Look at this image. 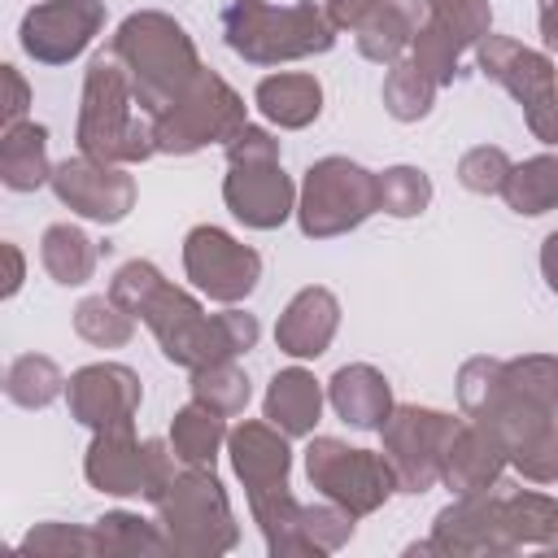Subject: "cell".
Instances as JSON below:
<instances>
[{
	"label": "cell",
	"instance_id": "6da1fadb",
	"mask_svg": "<svg viewBox=\"0 0 558 558\" xmlns=\"http://www.w3.org/2000/svg\"><path fill=\"white\" fill-rule=\"evenodd\" d=\"M113 57L126 65L131 96L153 118L161 109H170L192 87V78L201 74L196 48H192L187 31L179 22H170L166 13H135V17H126L118 26V35H113Z\"/></svg>",
	"mask_w": 558,
	"mask_h": 558
},
{
	"label": "cell",
	"instance_id": "7a4b0ae2",
	"mask_svg": "<svg viewBox=\"0 0 558 558\" xmlns=\"http://www.w3.org/2000/svg\"><path fill=\"white\" fill-rule=\"evenodd\" d=\"M131 83L118 70V57H96L83 83V113H78V148L96 161H144L157 140L153 126L131 122Z\"/></svg>",
	"mask_w": 558,
	"mask_h": 558
},
{
	"label": "cell",
	"instance_id": "3957f363",
	"mask_svg": "<svg viewBox=\"0 0 558 558\" xmlns=\"http://www.w3.org/2000/svg\"><path fill=\"white\" fill-rule=\"evenodd\" d=\"M227 44L257 65L270 61H292L310 52L331 48V22L314 4H292V9H270L262 0H231L222 17Z\"/></svg>",
	"mask_w": 558,
	"mask_h": 558
},
{
	"label": "cell",
	"instance_id": "277c9868",
	"mask_svg": "<svg viewBox=\"0 0 558 558\" xmlns=\"http://www.w3.org/2000/svg\"><path fill=\"white\" fill-rule=\"evenodd\" d=\"M244 105L240 96L209 70L192 78V87L153 118V140L161 153H196L214 140H235L244 131Z\"/></svg>",
	"mask_w": 558,
	"mask_h": 558
},
{
	"label": "cell",
	"instance_id": "5b68a950",
	"mask_svg": "<svg viewBox=\"0 0 558 558\" xmlns=\"http://www.w3.org/2000/svg\"><path fill=\"white\" fill-rule=\"evenodd\" d=\"M379 209V179L344 157H323L310 166L301 187V231L305 235H340Z\"/></svg>",
	"mask_w": 558,
	"mask_h": 558
},
{
	"label": "cell",
	"instance_id": "8992f818",
	"mask_svg": "<svg viewBox=\"0 0 558 558\" xmlns=\"http://www.w3.org/2000/svg\"><path fill=\"white\" fill-rule=\"evenodd\" d=\"M458 427H462L458 418L440 410H418V405H401L384 418V445L392 453V471L410 493H423L440 475Z\"/></svg>",
	"mask_w": 558,
	"mask_h": 558
},
{
	"label": "cell",
	"instance_id": "52a82bcc",
	"mask_svg": "<svg viewBox=\"0 0 558 558\" xmlns=\"http://www.w3.org/2000/svg\"><path fill=\"white\" fill-rule=\"evenodd\" d=\"M305 466H310V480H314L327 497H336V501L349 506V514H362V510L379 506V501L392 493V475H397V471H392L384 458H375L371 449H344V445L331 440V436H323V440L310 445Z\"/></svg>",
	"mask_w": 558,
	"mask_h": 558
},
{
	"label": "cell",
	"instance_id": "ba28073f",
	"mask_svg": "<svg viewBox=\"0 0 558 558\" xmlns=\"http://www.w3.org/2000/svg\"><path fill=\"white\" fill-rule=\"evenodd\" d=\"M183 266L192 275V283L201 292H209L214 301H240L253 292L257 275H262V257L244 244H235L227 231L218 227H196L183 244Z\"/></svg>",
	"mask_w": 558,
	"mask_h": 558
},
{
	"label": "cell",
	"instance_id": "9c48e42d",
	"mask_svg": "<svg viewBox=\"0 0 558 558\" xmlns=\"http://www.w3.org/2000/svg\"><path fill=\"white\" fill-rule=\"evenodd\" d=\"M100 22V0H44L22 17V48L44 65H61L92 44Z\"/></svg>",
	"mask_w": 558,
	"mask_h": 558
},
{
	"label": "cell",
	"instance_id": "30bf717a",
	"mask_svg": "<svg viewBox=\"0 0 558 558\" xmlns=\"http://www.w3.org/2000/svg\"><path fill=\"white\" fill-rule=\"evenodd\" d=\"M52 187L61 196V205H70L74 214L83 218H96V222H118L126 218L131 201H135V183L131 174L96 161V157H74V161H61L52 170Z\"/></svg>",
	"mask_w": 558,
	"mask_h": 558
},
{
	"label": "cell",
	"instance_id": "8fae6325",
	"mask_svg": "<svg viewBox=\"0 0 558 558\" xmlns=\"http://www.w3.org/2000/svg\"><path fill=\"white\" fill-rule=\"evenodd\" d=\"M70 410L78 423L87 427H131V414L140 405V379L135 371L126 366H113V362H100V366H83L70 375Z\"/></svg>",
	"mask_w": 558,
	"mask_h": 558
},
{
	"label": "cell",
	"instance_id": "7c38bea8",
	"mask_svg": "<svg viewBox=\"0 0 558 558\" xmlns=\"http://www.w3.org/2000/svg\"><path fill=\"white\" fill-rule=\"evenodd\" d=\"M222 196H227V205L240 222L262 227V231L279 227L292 214V183L279 170V161H240V166H231V174L222 183Z\"/></svg>",
	"mask_w": 558,
	"mask_h": 558
},
{
	"label": "cell",
	"instance_id": "4fadbf2b",
	"mask_svg": "<svg viewBox=\"0 0 558 558\" xmlns=\"http://www.w3.org/2000/svg\"><path fill=\"white\" fill-rule=\"evenodd\" d=\"M480 70H484L488 78H497L501 87H510V92L523 100L527 113L541 109V105L554 96V87H558L549 57H541V52L514 44V39H501V35L480 39Z\"/></svg>",
	"mask_w": 558,
	"mask_h": 558
},
{
	"label": "cell",
	"instance_id": "5bb4252c",
	"mask_svg": "<svg viewBox=\"0 0 558 558\" xmlns=\"http://www.w3.org/2000/svg\"><path fill=\"white\" fill-rule=\"evenodd\" d=\"M336 323H340L336 296H331L327 288H301V292L288 301V310H283V318H279V327H275V340H279V349L292 353V357H318V353L331 344Z\"/></svg>",
	"mask_w": 558,
	"mask_h": 558
},
{
	"label": "cell",
	"instance_id": "9a60e30c",
	"mask_svg": "<svg viewBox=\"0 0 558 558\" xmlns=\"http://www.w3.org/2000/svg\"><path fill=\"white\" fill-rule=\"evenodd\" d=\"M231 458H235L240 480L253 488V497L266 493V488H279L283 475H288V445H283L266 423H244V427H235V436H231Z\"/></svg>",
	"mask_w": 558,
	"mask_h": 558
},
{
	"label": "cell",
	"instance_id": "2e32d148",
	"mask_svg": "<svg viewBox=\"0 0 558 558\" xmlns=\"http://www.w3.org/2000/svg\"><path fill=\"white\" fill-rule=\"evenodd\" d=\"M501 458H506V445L493 432H484V427H458V436H453V445L445 453L440 475L453 488H462V493H480V488H488L497 480Z\"/></svg>",
	"mask_w": 558,
	"mask_h": 558
},
{
	"label": "cell",
	"instance_id": "e0dca14e",
	"mask_svg": "<svg viewBox=\"0 0 558 558\" xmlns=\"http://www.w3.org/2000/svg\"><path fill=\"white\" fill-rule=\"evenodd\" d=\"M331 405L353 427H384V418L392 414L388 384H384V375L375 366H344V371H336V379H331Z\"/></svg>",
	"mask_w": 558,
	"mask_h": 558
},
{
	"label": "cell",
	"instance_id": "ac0fdd59",
	"mask_svg": "<svg viewBox=\"0 0 558 558\" xmlns=\"http://www.w3.org/2000/svg\"><path fill=\"white\" fill-rule=\"evenodd\" d=\"M318 410H323V392L314 384V375L305 371H279L270 379V392H266V418L275 427H283L288 436H301L318 423Z\"/></svg>",
	"mask_w": 558,
	"mask_h": 558
},
{
	"label": "cell",
	"instance_id": "d6986e66",
	"mask_svg": "<svg viewBox=\"0 0 558 558\" xmlns=\"http://www.w3.org/2000/svg\"><path fill=\"white\" fill-rule=\"evenodd\" d=\"M257 105L279 126H310L323 109V87L310 74H275L257 83Z\"/></svg>",
	"mask_w": 558,
	"mask_h": 558
},
{
	"label": "cell",
	"instance_id": "ffe728a7",
	"mask_svg": "<svg viewBox=\"0 0 558 558\" xmlns=\"http://www.w3.org/2000/svg\"><path fill=\"white\" fill-rule=\"evenodd\" d=\"M0 174L13 192H31L44 179H52L48 174V131L35 122H13L0 144Z\"/></svg>",
	"mask_w": 558,
	"mask_h": 558
},
{
	"label": "cell",
	"instance_id": "44dd1931",
	"mask_svg": "<svg viewBox=\"0 0 558 558\" xmlns=\"http://www.w3.org/2000/svg\"><path fill=\"white\" fill-rule=\"evenodd\" d=\"M418 31V4L414 0H384L375 4L357 26V48L371 61H392Z\"/></svg>",
	"mask_w": 558,
	"mask_h": 558
},
{
	"label": "cell",
	"instance_id": "7402d4cb",
	"mask_svg": "<svg viewBox=\"0 0 558 558\" xmlns=\"http://www.w3.org/2000/svg\"><path fill=\"white\" fill-rule=\"evenodd\" d=\"M39 257H44V266H48V275H52L57 283H87L92 270H96V248H92V240H87L78 227H65V222H57V227L44 231Z\"/></svg>",
	"mask_w": 558,
	"mask_h": 558
},
{
	"label": "cell",
	"instance_id": "603a6c76",
	"mask_svg": "<svg viewBox=\"0 0 558 558\" xmlns=\"http://www.w3.org/2000/svg\"><path fill=\"white\" fill-rule=\"evenodd\" d=\"M170 440H174V453H179L183 462L205 466V462H214V453H218V445H222V414H218L214 405L196 401V405H187V410L174 414Z\"/></svg>",
	"mask_w": 558,
	"mask_h": 558
},
{
	"label": "cell",
	"instance_id": "cb8c5ba5",
	"mask_svg": "<svg viewBox=\"0 0 558 558\" xmlns=\"http://www.w3.org/2000/svg\"><path fill=\"white\" fill-rule=\"evenodd\" d=\"M506 201L519 214H545L558 205V157H532L510 170L506 179Z\"/></svg>",
	"mask_w": 558,
	"mask_h": 558
},
{
	"label": "cell",
	"instance_id": "d4e9b609",
	"mask_svg": "<svg viewBox=\"0 0 558 558\" xmlns=\"http://www.w3.org/2000/svg\"><path fill=\"white\" fill-rule=\"evenodd\" d=\"M432 92H436V83L414 61L410 65H392L388 70V83H384V105H388L392 118L414 122V118H423L432 109Z\"/></svg>",
	"mask_w": 558,
	"mask_h": 558
},
{
	"label": "cell",
	"instance_id": "484cf974",
	"mask_svg": "<svg viewBox=\"0 0 558 558\" xmlns=\"http://www.w3.org/2000/svg\"><path fill=\"white\" fill-rule=\"evenodd\" d=\"M74 327H78L83 340L105 344V349L131 340V314H126L113 296H87V301L74 310Z\"/></svg>",
	"mask_w": 558,
	"mask_h": 558
},
{
	"label": "cell",
	"instance_id": "4316f807",
	"mask_svg": "<svg viewBox=\"0 0 558 558\" xmlns=\"http://www.w3.org/2000/svg\"><path fill=\"white\" fill-rule=\"evenodd\" d=\"M192 392H196V401L214 405L218 414H235V410H244V401H248V379H244V371H235L231 357H227V362L201 366L196 379H192Z\"/></svg>",
	"mask_w": 558,
	"mask_h": 558
},
{
	"label": "cell",
	"instance_id": "83f0119b",
	"mask_svg": "<svg viewBox=\"0 0 558 558\" xmlns=\"http://www.w3.org/2000/svg\"><path fill=\"white\" fill-rule=\"evenodd\" d=\"M506 384L545 414H558V357H523L506 366Z\"/></svg>",
	"mask_w": 558,
	"mask_h": 558
},
{
	"label": "cell",
	"instance_id": "f1b7e54d",
	"mask_svg": "<svg viewBox=\"0 0 558 558\" xmlns=\"http://www.w3.org/2000/svg\"><path fill=\"white\" fill-rule=\"evenodd\" d=\"M458 52H462V44L445 31V26H436L432 17L414 31V65L440 87V83H453V74H458Z\"/></svg>",
	"mask_w": 558,
	"mask_h": 558
},
{
	"label": "cell",
	"instance_id": "f546056e",
	"mask_svg": "<svg viewBox=\"0 0 558 558\" xmlns=\"http://www.w3.org/2000/svg\"><path fill=\"white\" fill-rule=\"evenodd\" d=\"M9 397L17 401V405H48L57 392H61V371L48 362V357H35V353H26V357H17L13 366H9Z\"/></svg>",
	"mask_w": 558,
	"mask_h": 558
},
{
	"label": "cell",
	"instance_id": "4dcf8cb0",
	"mask_svg": "<svg viewBox=\"0 0 558 558\" xmlns=\"http://www.w3.org/2000/svg\"><path fill=\"white\" fill-rule=\"evenodd\" d=\"M427 201H432V183H427L423 170H414V166H392V170L379 174V209H388V214H397V218H410V214H418Z\"/></svg>",
	"mask_w": 558,
	"mask_h": 558
},
{
	"label": "cell",
	"instance_id": "1f68e13d",
	"mask_svg": "<svg viewBox=\"0 0 558 558\" xmlns=\"http://www.w3.org/2000/svg\"><path fill=\"white\" fill-rule=\"evenodd\" d=\"M432 22L445 26L462 48L488 35V0H427Z\"/></svg>",
	"mask_w": 558,
	"mask_h": 558
},
{
	"label": "cell",
	"instance_id": "d6a6232c",
	"mask_svg": "<svg viewBox=\"0 0 558 558\" xmlns=\"http://www.w3.org/2000/svg\"><path fill=\"white\" fill-rule=\"evenodd\" d=\"M161 283H166V279L157 275V266H153V262H126V266L113 275L109 296H113L131 318H140V314H144V305L153 301V292H157Z\"/></svg>",
	"mask_w": 558,
	"mask_h": 558
},
{
	"label": "cell",
	"instance_id": "836d02e7",
	"mask_svg": "<svg viewBox=\"0 0 558 558\" xmlns=\"http://www.w3.org/2000/svg\"><path fill=\"white\" fill-rule=\"evenodd\" d=\"M510 157L501 148H471L458 166V179L471 187V192H501L506 179H510Z\"/></svg>",
	"mask_w": 558,
	"mask_h": 558
},
{
	"label": "cell",
	"instance_id": "e575fe53",
	"mask_svg": "<svg viewBox=\"0 0 558 558\" xmlns=\"http://www.w3.org/2000/svg\"><path fill=\"white\" fill-rule=\"evenodd\" d=\"M514 462L532 480H558V423H545L523 445H514Z\"/></svg>",
	"mask_w": 558,
	"mask_h": 558
},
{
	"label": "cell",
	"instance_id": "d590c367",
	"mask_svg": "<svg viewBox=\"0 0 558 558\" xmlns=\"http://www.w3.org/2000/svg\"><path fill=\"white\" fill-rule=\"evenodd\" d=\"M227 157H231V166H240V161H279V144L266 131L244 126L235 140H227Z\"/></svg>",
	"mask_w": 558,
	"mask_h": 558
},
{
	"label": "cell",
	"instance_id": "8d00e7d4",
	"mask_svg": "<svg viewBox=\"0 0 558 558\" xmlns=\"http://www.w3.org/2000/svg\"><path fill=\"white\" fill-rule=\"evenodd\" d=\"M384 4V0H327V13H331V26H362V17Z\"/></svg>",
	"mask_w": 558,
	"mask_h": 558
},
{
	"label": "cell",
	"instance_id": "74e56055",
	"mask_svg": "<svg viewBox=\"0 0 558 558\" xmlns=\"http://www.w3.org/2000/svg\"><path fill=\"white\" fill-rule=\"evenodd\" d=\"M527 126H532L541 140L558 144V87H554V96H549L541 109H532V113H527Z\"/></svg>",
	"mask_w": 558,
	"mask_h": 558
},
{
	"label": "cell",
	"instance_id": "f35d334b",
	"mask_svg": "<svg viewBox=\"0 0 558 558\" xmlns=\"http://www.w3.org/2000/svg\"><path fill=\"white\" fill-rule=\"evenodd\" d=\"M4 83H9V105H4V122L13 126V122L22 118V109H26V83L17 78V70H13V65H4Z\"/></svg>",
	"mask_w": 558,
	"mask_h": 558
},
{
	"label": "cell",
	"instance_id": "ab89813d",
	"mask_svg": "<svg viewBox=\"0 0 558 558\" xmlns=\"http://www.w3.org/2000/svg\"><path fill=\"white\" fill-rule=\"evenodd\" d=\"M541 270H545V279H549V288L558 292V231H554V235H545V248H541Z\"/></svg>",
	"mask_w": 558,
	"mask_h": 558
},
{
	"label": "cell",
	"instance_id": "60d3db41",
	"mask_svg": "<svg viewBox=\"0 0 558 558\" xmlns=\"http://www.w3.org/2000/svg\"><path fill=\"white\" fill-rule=\"evenodd\" d=\"M541 31H545V44L558 48V0H545V9H541Z\"/></svg>",
	"mask_w": 558,
	"mask_h": 558
},
{
	"label": "cell",
	"instance_id": "b9f144b4",
	"mask_svg": "<svg viewBox=\"0 0 558 558\" xmlns=\"http://www.w3.org/2000/svg\"><path fill=\"white\" fill-rule=\"evenodd\" d=\"M4 257H9V283H4V296H13L22 288V253L13 244H4Z\"/></svg>",
	"mask_w": 558,
	"mask_h": 558
}]
</instances>
